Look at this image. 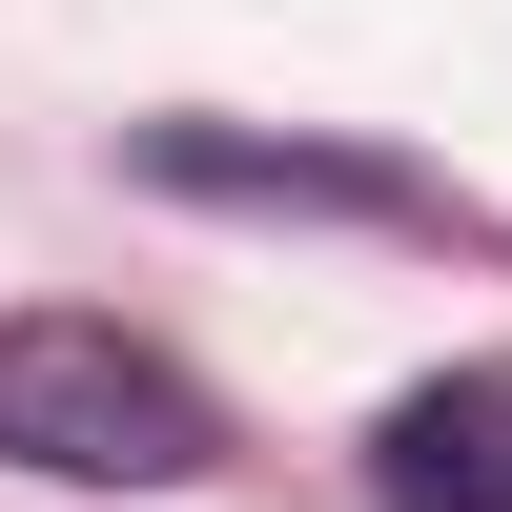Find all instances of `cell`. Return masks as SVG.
I'll list each match as a JSON object with an SVG mask.
<instances>
[{"mask_svg":"<svg viewBox=\"0 0 512 512\" xmlns=\"http://www.w3.org/2000/svg\"><path fill=\"white\" fill-rule=\"evenodd\" d=\"M205 451H226V410H205L185 349H144V328H103V308H0V472L185 492Z\"/></svg>","mask_w":512,"mask_h":512,"instance_id":"1","label":"cell"},{"mask_svg":"<svg viewBox=\"0 0 512 512\" xmlns=\"http://www.w3.org/2000/svg\"><path fill=\"white\" fill-rule=\"evenodd\" d=\"M144 185H185V205H349V226H431V185H410V164L246 144V123H144Z\"/></svg>","mask_w":512,"mask_h":512,"instance_id":"2","label":"cell"},{"mask_svg":"<svg viewBox=\"0 0 512 512\" xmlns=\"http://www.w3.org/2000/svg\"><path fill=\"white\" fill-rule=\"evenodd\" d=\"M369 512H512V369H431L369 431Z\"/></svg>","mask_w":512,"mask_h":512,"instance_id":"3","label":"cell"}]
</instances>
